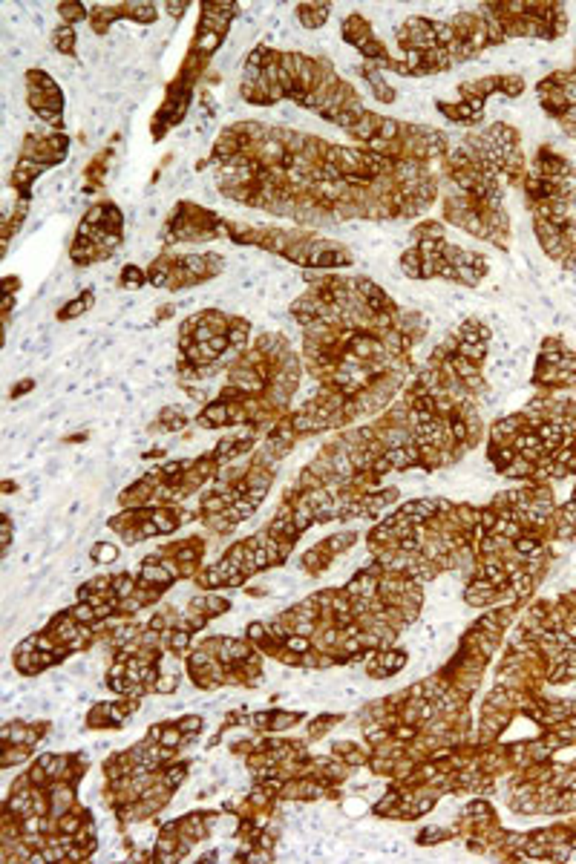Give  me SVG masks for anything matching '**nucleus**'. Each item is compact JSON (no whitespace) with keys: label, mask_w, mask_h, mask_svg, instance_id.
Instances as JSON below:
<instances>
[{"label":"nucleus","mask_w":576,"mask_h":864,"mask_svg":"<svg viewBox=\"0 0 576 864\" xmlns=\"http://www.w3.org/2000/svg\"><path fill=\"white\" fill-rule=\"evenodd\" d=\"M343 810L349 813V815H360L363 810H366V804H363L360 798H352V801H346V804H343Z\"/></svg>","instance_id":"26"},{"label":"nucleus","mask_w":576,"mask_h":864,"mask_svg":"<svg viewBox=\"0 0 576 864\" xmlns=\"http://www.w3.org/2000/svg\"><path fill=\"white\" fill-rule=\"evenodd\" d=\"M119 559V548H115L112 542H99L92 548V562H99V565H110V562H115Z\"/></svg>","instance_id":"20"},{"label":"nucleus","mask_w":576,"mask_h":864,"mask_svg":"<svg viewBox=\"0 0 576 864\" xmlns=\"http://www.w3.org/2000/svg\"><path fill=\"white\" fill-rule=\"evenodd\" d=\"M32 387H35V383H32L29 378H26V380H17V383H15V389H12V398H21V395H24V392H29Z\"/></svg>","instance_id":"27"},{"label":"nucleus","mask_w":576,"mask_h":864,"mask_svg":"<svg viewBox=\"0 0 576 864\" xmlns=\"http://www.w3.org/2000/svg\"><path fill=\"white\" fill-rule=\"evenodd\" d=\"M329 12H332V3H300L294 9L303 29H320L325 21H329Z\"/></svg>","instance_id":"3"},{"label":"nucleus","mask_w":576,"mask_h":864,"mask_svg":"<svg viewBox=\"0 0 576 864\" xmlns=\"http://www.w3.org/2000/svg\"><path fill=\"white\" fill-rule=\"evenodd\" d=\"M72 617H75V622H84V625L99 622V617H95V605H92V602H78V605L72 608Z\"/></svg>","instance_id":"21"},{"label":"nucleus","mask_w":576,"mask_h":864,"mask_svg":"<svg viewBox=\"0 0 576 864\" xmlns=\"http://www.w3.org/2000/svg\"><path fill=\"white\" fill-rule=\"evenodd\" d=\"M222 41L225 37L222 35H217V32H205V29H196V37H194V52H199V55H205V58H210L219 46H222Z\"/></svg>","instance_id":"13"},{"label":"nucleus","mask_w":576,"mask_h":864,"mask_svg":"<svg viewBox=\"0 0 576 864\" xmlns=\"http://www.w3.org/2000/svg\"><path fill=\"white\" fill-rule=\"evenodd\" d=\"M119 280H121V288H130V291H133V288H142L150 277L142 271L139 265H124V271H121V277H119Z\"/></svg>","instance_id":"18"},{"label":"nucleus","mask_w":576,"mask_h":864,"mask_svg":"<svg viewBox=\"0 0 576 864\" xmlns=\"http://www.w3.org/2000/svg\"><path fill=\"white\" fill-rule=\"evenodd\" d=\"M49 798H52V815H67L69 806H72V790L69 786H61V783H52L49 786Z\"/></svg>","instance_id":"14"},{"label":"nucleus","mask_w":576,"mask_h":864,"mask_svg":"<svg viewBox=\"0 0 576 864\" xmlns=\"http://www.w3.org/2000/svg\"><path fill=\"white\" fill-rule=\"evenodd\" d=\"M400 271H403V277H409V280H424V260H421V254H418L415 245L403 251V257H400Z\"/></svg>","instance_id":"11"},{"label":"nucleus","mask_w":576,"mask_h":864,"mask_svg":"<svg viewBox=\"0 0 576 864\" xmlns=\"http://www.w3.org/2000/svg\"><path fill=\"white\" fill-rule=\"evenodd\" d=\"M248 337H251V320L245 317H230V329H228V340L234 349H239L245 355L248 349Z\"/></svg>","instance_id":"9"},{"label":"nucleus","mask_w":576,"mask_h":864,"mask_svg":"<svg viewBox=\"0 0 576 864\" xmlns=\"http://www.w3.org/2000/svg\"><path fill=\"white\" fill-rule=\"evenodd\" d=\"M90 305H92V291H81L78 297H75V300H69V303L64 305V309H61V314H58V317H61V320H75V317H84V314H87V309H90Z\"/></svg>","instance_id":"15"},{"label":"nucleus","mask_w":576,"mask_h":864,"mask_svg":"<svg viewBox=\"0 0 576 864\" xmlns=\"http://www.w3.org/2000/svg\"><path fill=\"white\" fill-rule=\"evenodd\" d=\"M300 720V715L297 712H280V715H274L271 718V732H285L288 726H294Z\"/></svg>","instance_id":"23"},{"label":"nucleus","mask_w":576,"mask_h":864,"mask_svg":"<svg viewBox=\"0 0 576 864\" xmlns=\"http://www.w3.org/2000/svg\"><path fill=\"white\" fill-rule=\"evenodd\" d=\"M49 167H44V164H37V162H29V159H21L17 162V167H15V173H12V185L17 187V194H21V199L29 194V187H32V182L41 176V173H46Z\"/></svg>","instance_id":"2"},{"label":"nucleus","mask_w":576,"mask_h":864,"mask_svg":"<svg viewBox=\"0 0 576 864\" xmlns=\"http://www.w3.org/2000/svg\"><path fill=\"white\" fill-rule=\"evenodd\" d=\"M355 539H357L355 530H340V533L329 536L325 542H320V548H323L325 553H332V556H340V553H346V550L355 545Z\"/></svg>","instance_id":"12"},{"label":"nucleus","mask_w":576,"mask_h":864,"mask_svg":"<svg viewBox=\"0 0 576 864\" xmlns=\"http://www.w3.org/2000/svg\"><path fill=\"white\" fill-rule=\"evenodd\" d=\"M228 424H230V403H225V400L207 403L199 415V427H205V430H219Z\"/></svg>","instance_id":"4"},{"label":"nucleus","mask_w":576,"mask_h":864,"mask_svg":"<svg viewBox=\"0 0 576 864\" xmlns=\"http://www.w3.org/2000/svg\"><path fill=\"white\" fill-rule=\"evenodd\" d=\"M380 124H383V115H380V112H372V110H369L366 115H363V119H360L352 130H349V133H352V139L357 142V147H360V144H366L369 139H375L378 133H380Z\"/></svg>","instance_id":"6"},{"label":"nucleus","mask_w":576,"mask_h":864,"mask_svg":"<svg viewBox=\"0 0 576 864\" xmlns=\"http://www.w3.org/2000/svg\"><path fill=\"white\" fill-rule=\"evenodd\" d=\"M182 781H185V766H173V770L164 775V783L170 786V790H173V786H179Z\"/></svg>","instance_id":"25"},{"label":"nucleus","mask_w":576,"mask_h":864,"mask_svg":"<svg viewBox=\"0 0 576 864\" xmlns=\"http://www.w3.org/2000/svg\"><path fill=\"white\" fill-rule=\"evenodd\" d=\"M332 559H334V556H332V553H325V550L317 545V548H312V550H305V553H303L300 565H303L305 570H309V573H320V570L325 573V568L332 565Z\"/></svg>","instance_id":"10"},{"label":"nucleus","mask_w":576,"mask_h":864,"mask_svg":"<svg viewBox=\"0 0 576 864\" xmlns=\"http://www.w3.org/2000/svg\"><path fill=\"white\" fill-rule=\"evenodd\" d=\"M115 12H119V17H130L136 24H153L159 17L156 3H119Z\"/></svg>","instance_id":"7"},{"label":"nucleus","mask_w":576,"mask_h":864,"mask_svg":"<svg viewBox=\"0 0 576 864\" xmlns=\"http://www.w3.org/2000/svg\"><path fill=\"white\" fill-rule=\"evenodd\" d=\"M179 729H182L185 735H196L199 729H202V718H199V715H187V718L179 720Z\"/></svg>","instance_id":"24"},{"label":"nucleus","mask_w":576,"mask_h":864,"mask_svg":"<svg viewBox=\"0 0 576 864\" xmlns=\"http://www.w3.org/2000/svg\"><path fill=\"white\" fill-rule=\"evenodd\" d=\"M58 15L67 26H75L81 21H90V9L84 3H58Z\"/></svg>","instance_id":"17"},{"label":"nucleus","mask_w":576,"mask_h":864,"mask_svg":"<svg viewBox=\"0 0 576 864\" xmlns=\"http://www.w3.org/2000/svg\"><path fill=\"white\" fill-rule=\"evenodd\" d=\"M185 9H187V3H164V12H167L170 17H179Z\"/></svg>","instance_id":"28"},{"label":"nucleus","mask_w":576,"mask_h":864,"mask_svg":"<svg viewBox=\"0 0 576 864\" xmlns=\"http://www.w3.org/2000/svg\"><path fill=\"white\" fill-rule=\"evenodd\" d=\"M407 666V654L403 651H380L378 654V666L369 671L372 677H392V675H398V671Z\"/></svg>","instance_id":"5"},{"label":"nucleus","mask_w":576,"mask_h":864,"mask_svg":"<svg viewBox=\"0 0 576 864\" xmlns=\"http://www.w3.org/2000/svg\"><path fill=\"white\" fill-rule=\"evenodd\" d=\"M182 738H185V732H182L179 726H167V729H162L159 743H162L164 749H176V746L182 743Z\"/></svg>","instance_id":"22"},{"label":"nucleus","mask_w":576,"mask_h":864,"mask_svg":"<svg viewBox=\"0 0 576 864\" xmlns=\"http://www.w3.org/2000/svg\"><path fill=\"white\" fill-rule=\"evenodd\" d=\"M340 35H343V41L349 44V46H355V49H360L363 44H369L372 41V24L366 21L363 15H349V17H343V24H340Z\"/></svg>","instance_id":"1"},{"label":"nucleus","mask_w":576,"mask_h":864,"mask_svg":"<svg viewBox=\"0 0 576 864\" xmlns=\"http://www.w3.org/2000/svg\"><path fill=\"white\" fill-rule=\"evenodd\" d=\"M139 588V576L136 573H119L112 576V597L115 600H124V597H133Z\"/></svg>","instance_id":"16"},{"label":"nucleus","mask_w":576,"mask_h":864,"mask_svg":"<svg viewBox=\"0 0 576 864\" xmlns=\"http://www.w3.org/2000/svg\"><path fill=\"white\" fill-rule=\"evenodd\" d=\"M458 355L467 360H482L487 355V340H470V343H458Z\"/></svg>","instance_id":"19"},{"label":"nucleus","mask_w":576,"mask_h":864,"mask_svg":"<svg viewBox=\"0 0 576 864\" xmlns=\"http://www.w3.org/2000/svg\"><path fill=\"white\" fill-rule=\"evenodd\" d=\"M52 49H55L58 55L72 58L75 49H78V32H75V26H67V24L58 26V29L52 32Z\"/></svg>","instance_id":"8"}]
</instances>
